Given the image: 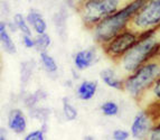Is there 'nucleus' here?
I'll use <instances>...</instances> for the list:
<instances>
[{
    "instance_id": "f257e3e1",
    "label": "nucleus",
    "mask_w": 160,
    "mask_h": 140,
    "mask_svg": "<svg viewBox=\"0 0 160 140\" xmlns=\"http://www.w3.org/2000/svg\"><path fill=\"white\" fill-rule=\"evenodd\" d=\"M144 2L146 0H131L120 10L94 25L91 28L94 41L104 46L121 32L126 30L129 27L131 19L133 18L137 11L141 8Z\"/></svg>"
},
{
    "instance_id": "f03ea898",
    "label": "nucleus",
    "mask_w": 160,
    "mask_h": 140,
    "mask_svg": "<svg viewBox=\"0 0 160 140\" xmlns=\"http://www.w3.org/2000/svg\"><path fill=\"white\" fill-rule=\"evenodd\" d=\"M160 55V28L140 35L139 41L119 61L120 68L127 75L144 63Z\"/></svg>"
},
{
    "instance_id": "7ed1b4c3",
    "label": "nucleus",
    "mask_w": 160,
    "mask_h": 140,
    "mask_svg": "<svg viewBox=\"0 0 160 140\" xmlns=\"http://www.w3.org/2000/svg\"><path fill=\"white\" fill-rule=\"evenodd\" d=\"M160 78V56L144 63L124 78L123 90L133 99H141L142 95Z\"/></svg>"
},
{
    "instance_id": "20e7f679",
    "label": "nucleus",
    "mask_w": 160,
    "mask_h": 140,
    "mask_svg": "<svg viewBox=\"0 0 160 140\" xmlns=\"http://www.w3.org/2000/svg\"><path fill=\"white\" fill-rule=\"evenodd\" d=\"M131 0H84L78 7L84 26L91 29L94 25L111 16Z\"/></svg>"
},
{
    "instance_id": "39448f33",
    "label": "nucleus",
    "mask_w": 160,
    "mask_h": 140,
    "mask_svg": "<svg viewBox=\"0 0 160 140\" xmlns=\"http://www.w3.org/2000/svg\"><path fill=\"white\" fill-rule=\"evenodd\" d=\"M142 35L160 28V0H147L131 19L129 27Z\"/></svg>"
},
{
    "instance_id": "423d86ee",
    "label": "nucleus",
    "mask_w": 160,
    "mask_h": 140,
    "mask_svg": "<svg viewBox=\"0 0 160 140\" xmlns=\"http://www.w3.org/2000/svg\"><path fill=\"white\" fill-rule=\"evenodd\" d=\"M139 38L140 35L138 32L127 28L126 30L121 32L119 35L112 38L109 43L105 44L103 46V51L107 56L119 62L121 57L132 48V46L139 41Z\"/></svg>"
},
{
    "instance_id": "0eeeda50",
    "label": "nucleus",
    "mask_w": 160,
    "mask_h": 140,
    "mask_svg": "<svg viewBox=\"0 0 160 140\" xmlns=\"http://www.w3.org/2000/svg\"><path fill=\"white\" fill-rule=\"evenodd\" d=\"M152 126H153V122H152L150 113L146 110L139 111L134 116L132 122H131V136L136 138V139L148 138V135H149Z\"/></svg>"
},
{
    "instance_id": "6e6552de",
    "label": "nucleus",
    "mask_w": 160,
    "mask_h": 140,
    "mask_svg": "<svg viewBox=\"0 0 160 140\" xmlns=\"http://www.w3.org/2000/svg\"><path fill=\"white\" fill-rule=\"evenodd\" d=\"M99 59L100 55L95 47H88L75 53L73 56V64L78 71H84L95 65Z\"/></svg>"
},
{
    "instance_id": "1a4fd4ad",
    "label": "nucleus",
    "mask_w": 160,
    "mask_h": 140,
    "mask_svg": "<svg viewBox=\"0 0 160 140\" xmlns=\"http://www.w3.org/2000/svg\"><path fill=\"white\" fill-rule=\"evenodd\" d=\"M7 126L9 130L16 135H22L27 130V118L22 110L13 108L9 111L7 118Z\"/></svg>"
},
{
    "instance_id": "9d476101",
    "label": "nucleus",
    "mask_w": 160,
    "mask_h": 140,
    "mask_svg": "<svg viewBox=\"0 0 160 140\" xmlns=\"http://www.w3.org/2000/svg\"><path fill=\"white\" fill-rule=\"evenodd\" d=\"M26 18L35 34H43L47 32V22L44 18L43 14L37 9L32 8L30 10H28Z\"/></svg>"
},
{
    "instance_id": "9b49d317",
    "label": "nucleus",
    "mask_w": 160,
    "mask_h": 140,
    "mask_svg": "<svg viewBox=\"0 0 160 140\" xmlns=\"http://www.w3.org/2000/svg\"><path fill=\"white\" fill-rule=\"evenodd\" d=\"M100 78H101L102 82L107 86L111 88L113 90L120 91L123 90V83H124V78H120L119 74L115 72L113 68H104L100 72Z\"/></svg>"
},
{
    "instance_id": "f8f14e48",
    "label": "nucleus",
    "mask_w": 160,
    "mask_h": 140,
    "mask_svg": "<svg viewBox=\"0 0 160 140\" xmlns=\"http://www.w3.org/2000/svg\"><path fill=\"white\" fill-rule=\"evenodd\" d=\"M99 84L96 81L84 80L76 88V97L81 101H91L98 92Z\"/></svg>"
},
{
    "instance_id": "ddd939ff",
    "label": "nucleus",
    "mask_w": 160,
    "mask_h": 140,
    "mask_svg": "<svg viewBox=\"0 0 160 140\" xmlns=\"http://www.w3.org/2000/svg\"><path fill=\"white\" fill-rule=\"evenodd\" d=\"M0 42L2 49L9 55H15L17 53V46L11 38L10 32L7 28V22H0Z\"/></svg>"
},
{
    "instance_id": "4468645a",
    "label": "nucleus",
    "mask_w": 160,
    "mask_h": 140,
    "mask_svg": "<svg viewBox=\"0 0 160 140\" xmlns=\"http://www.w3.org/2000/svg\"><path fill=\"white\" fill-rule=\"evenodd\" d=\"M39 61L44 70L48 73V74H56L58 71V65H57L56 61L52 56L47 51L40 52L39 53Z\"/></svg>"
},
{
    "instance_id": "2eb2a0df",
    "label": "nucleus",
    "mask_w": 160,
    "mask_h": 140,
    "mask_svg": "<svg viewBox=\"0 0 160 140\" xmlns=\"http://www.w3.org/2000/svg\"><path fill=\"white\" fill-rule=\"evenodd\" d=\"M140 101H146L147 103H160V78L142 95Z\"/></svg>"
},
{
    "instance_id": "dca6fc26",
    "label": "nucleus",
    "mask_w": 160,
    "mask_h": 140,
    "mask_svg": "<svg viewBox=\"0 0 160 140\" xmlns=\"http://www.w3.org/2000/svg\"><path fill=\"white\" fill-rule=\"evenodd\" d=\"M62 110L66 121H74L78 119V112L68 98H63L62 100Z\"/></svg>"
},
{
    "instance_id": "f3484780",
    "label": "nucleus",
    "mask_w": 160,
    "mask_h": 140,
    "mask_svg": "<svg viewBox=\"0 0 160 140\" xmlns=\"http://www.w3.org/2000/svg\"><path fill=\"white\" fill-rule=\"evenodd\" d=\"M36 68V63L34 59L32 61H25L20 64V82L22 85H26L32 78L34 70Z\"/></svg>"
},
{
    "instance_id": "a211bd4d",
    "label": "nucleus",
    "mask_w": 160,
    "mask_h": 140,
    "mask_svg": "<svg viewBox=\"0 0 160 140\" xmlns=\"http://www.w3.org/2000/svg\"><path fill=\"white\" fill-rule=\"evenodd\" d=\"M12 20L16 24L17 28H18V32H20L22 35H32V27H30L29 22L27 20L26 16H24L20 12H16L13 15Z\"/></svg>"
},
{
    "instance_id": "6ab92c4d",
    "label": "nucleus",
    "mask_w": 160,
    "mask_h": 140,
    "mask_svg": "<svg viewBox=\"0 0 160 140\" xmlns=\"http://www.w3.org/2000/svg\"><path fill=\"white\" fill-rule=\"evenodd\" d=\"M46 98H47V94H46L45 91H43V90H37V91L34 92V93H30V94L27 95V97L25 98L24 102H25V105L30 110V109L35 108L38 102L46 100Z\"/></svg>"
},
{
    "instance_id": "aec40b11",
    "label": "nucleus",
    "mask_w": 160,
    "mask_h": 140,
    "mask_svg": "<svg viewBox=\"0 0 160 140\" xmlns=\"http://www.w3.org/2000/svg\"><path fill=\"white\" fill-rule=\"evenodd\" d=\"M51 44H52V38L47 32L36 34V36H35V49L38 53L47 51L49 48Z\"/></svg>"
},
{
    "instance_id": "412c9836",
    "label": "nucleus",
    "mask_w": 160,
    "mask_h": 140,
    "mask_svg": "<svg viewBox=\"0 0 160 140\" xmlns=\"http://www.w3.org/2000/svg\"><path fill=\"white\" fill-rule=\"evenodd\" d=\"M100 110L105 117H115L118 116L120 108H119V104L114 101H105L101 104Z\"/></svg>"
},
{
    "instance_id": "4be33fe9",
    "label": "nucleus",
    "mask_w": 160,
    "mask_h": 140,
    "mask_svg": "<svg viewBox=\"0 0 160 140\" xmlns=\"http://www.w3.org/2000/svg\"><path fill=\"white\" fill-rule=\"evenodd\" d=\"M29 114L30 118L38 120L40 123H46L47 119L49 118V114H51V110H48L46 108H37V107H35V108L30 109Z\"/></svg>"
},
{
    "instance_id": "5701e85b",
    "label": "nucleus",
    "mask_w": 160,
    "mask_h": 140,
    "mask_svg": "<svg viewBox=\"0 0 160 140\" xmlns=\"http://www.w3.org/2000/svg\"><path fill=\"white\" fill-rule=\"evenodd\" d=\"M66 19H67V14L65 9H62L58 12H56V15L54 16V22L56 25L57 30L62 34V36L65 35V29H66Z\"/></svg>"
},
{
    "instance_id": "b1692460",
    "label": "nucleus",
    "mask_w": 160,
    "mask_h": 140,
    "mask_svg": "<svg viewBox=\"0 0 160 140\" xmlns=\"http://www.w3.org/2000/svg\"><path fill=\"white\" fill-rule=\"evenodd\" d=\"M46 130H44L42 127L39 129L32 130V131L28 132L26 136H25V140H44L45 139V133Z\"/></svg>"
},
{
    "instance_id": "393cba45",
    "label": "nucleus",
    "mask_w": 160,
    "mask_h": 140,
    "mask_svg": "<svg viewBox=\"0 0 160 140\" xmlns=\"http://www.w3.org/2000/svg\"><path fill=\"white\" fill-rule=\"evenodd\" d=\"M131 136V132L126 129H115L112 132V138L114 140H128Z\"/></svg>"
},
{
    "instance_id": "a878e982",
    "label": "nucleus",
    "mask_w": 160,
    "mask_h": 140,
    "mask_svg": "<svg viewBox=\"0 0 160 140\" xmlns=\"http://www.w3.org/2000/svg\"><path fill=\"white\" fill-rule=\"evenodd\" d=\"M147 139L160 140V121L157 122V123H153V126H152L151 130H150Z\"/></svg>"
},
{
    "instance_id": "bb28decb",
    "label": "nucleus",
    "mask_w": 160,
    "mask_h": 140,
    "mask_svg": "<svg viewBox=\"0 0 160 140\" xmlns=\"http://www.w3.org/2000/svg\"><path fill=\"white\" fill-rule=\"evenodd\" d=\"M22 46L26 47V48H35V37H32V35H22Z\"/></svg>"
},
{
    "instance_id": "cd10ccee",
    "label": "nucleus",
    "mask_w": 160,
    "mask_h": 140,
    "mask_svg": "<svg viewBox=\"0 0 160 140\" xmlns=\"http://www.w3.org/2000/svg\"><path fill=\"white\" fill-rule=\"evenodd\" d=\"M7 28H8V30L11 32H18V28H17L16 24H15V22L13 20H11V22H7Z\"/></svg>"
},
{
    "instance_id": "c85d7f7f",
    "label": "nucleus",
    "mask_w": 160,
    "mask_h": 140,
    "mask_svg": "<svg viewBox=\"0 0 160 140\" xmlns=\"http://www.w3.org/2000/svg\"><path fill=\"white\" fill-rule=\"evenodd\" d=\"M7 139V130L5 128H0V140Z\"/></svg>"
},
{
    "instance_id": "c756f323",
    "label": "nucleus",
    "mask_w": 160,
    "mask_h": 140,
    "mask_svg": "<svg viewBox=\"0 0 160 140\" xmlns=\"http://www.w3.org/2000/svg\"><path fill=\"white\" fill-rule=\"evenodd\" d=\"M83 139H85V140H94L95 138H94L93 136H88V135H86V136H84V137H83Z\"/></svg>"
},
{
    "instance_id": "7c9ffc66",
    "label": "nucleus",
    "mask_w": 160,
    "mask_h": 140,
    "mask_svg": "<svg viewBox=\"0 0 160 140\" xmlns=\"http://www.w3.org/2000/svg\"><path fill=\"white\" fill-rule=\"evenodd\" d=\"M15 1H18V0H15Z\"/></svg>"
},
{
    "instance_id": "2f4dec72",
    "label": "nucleus",
    "mask_w": 160,
    "mask_h": 140,
    "mask_svg": "<svg viewBox=\"0 0 160 140\" xmlns=\"http://www.w3.org/2000/svg\"><path fill=\"white\" fill-rule=\"evenodd\" d=\"M146 1H147V0H146Z\"/></svg>"
}]
</instances>
